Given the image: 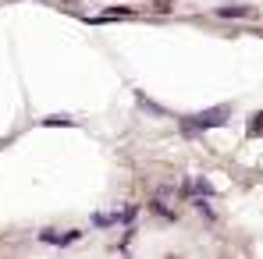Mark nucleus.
Masks as SVG:
<instances>
[{
	"label": "nucleus",
	"mask_w": 263,
	"mask_h": 259,
	"mask_svg": "<svg viewBox=\"0 0 263 259\" xmlns=\"http://www.w3.org/2000/svg\"><path fill=\"white\" fill-rule=\"evenodd\" d=\"M228 117H231V107H228V103H220V107L199 110V114H185V117H181V131H185V135H196V131L228 125Z\"/></svg>",
	"instance_id": "1"
},
{
	"label": "nucleus",
	"mask_w": 263,
	"mask_h": 259,
	"mask_svg": "<svg viewBox=\"0 0 263 259\" xmlns=\"http://www.w3.org/2000/svg\"><path fill=\"white\" fill-rule=\"evenodd\" d=\"M79 238H82V231H53V227L40 231V242H46V245H71Z\"/></svg>",
	"instance_id": "2"
},
{
	"label": "nucleus",
	"mask_w": 263,
	"mask_h": 259,
	"mask_svg": "<svg viewBox=\"0 0 263 259\" xmlns=\"http://www.w3.org/2000/svg\"><path fill=\"white\" fill-rule=\"evenodd\" d=\"M135 220V210H121V213H96L92 224L96 227H110V224H132Z\"/></svg>",
	"instance_id": "3"
},
{
	"label": "nucleus",
	"mask_w": 263,
	"mask_h": 259,
	"mask_svg": "<svg viewBox=\"0 0 263 259\" xmlns=\"http://www.w3.org/2000/svg\"><path fill=\"white\" fill-rule=\"evenodd\" d=\"M181 192H185V195H214V188H210V185H206L203 177H196V181H189V185H185Z\"/></svg>",
	"instance_id": "4"
},
{
	"label": "nucleus",
	"mask_w": 263,
	"mask_h": 259,
	"mask_svg": "<svg viewBox=\"0 0 263 259\" xmlns=\"http://www.w3.org/2000/svg\"><path fill=\"white\" fill-rule=\"evenodd\" d=\"M253 11L249 7H220L217 11V18H249Z\"/></svg>",
	"instance_id": "5"
},
{
	"label": "nucleus",
	"mask_w": 263,
	"mask_h": 259,
	"mask_svg": "<svg viewBox=\"0 0 263 259\" xmlns=\"http://www.w3.org/2000/svg\"><path fill=\"white\" fill-rule=\"evenodd\" d=\"M253 135H263V114L253 117Z\"/></svg>",
	"instance_id": "6"
}]
</instances>
